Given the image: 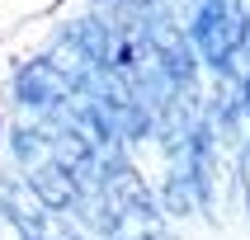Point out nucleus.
Instances as JSON below:
<instances>
[{
  "instance_id": "1",
  "label": "nucleus",
  "mask_w": 250,
  "mask_h": 240,
  "mask_svg": "<svg viewBox=\"0 0 250 240\" xmlns=\"http://www.w3.org/2000/svg\"><path fill=\"white\" fill-rule=\"evenodd\" d=\"M184 38L194 47L198 66L227 75L231 61L250 47V10L246 0H184L180 10Z\"/></svg>"
},
{
  "instance_id": "2",
  "label": "nucleus",
  "mask_w": 250,
  "mask_h": 240,
  "mask_svg": "<svg viewBox=\"0 0 250 240\" xmlns=\"http://www.w3.org/2000/svg\"><path fill=\"white\" fill-rule=\"evenodd\" d=\"M71 99H76V90H71L42 56L38 61H24L19 75H14V104L28 109V113H38V118H52L57 109H66Z\"/></svg>"
},
{
  "instance_id": "3",
  "label": "nucleus",
  "mask_w": 250,
  "mask_h": 240,
  "mask_svg": "<svg viewBox=\"0 0 250 240\" xmlns=\"http://www.w3.org/2000/svg\"><path fill=\"white\" fill-rule=\"evenodd\" d=\"M231 184H236V198L250 212V137L236 141V165H231Z\"/></svg>"
},
{
  "instance_id": "4",
  "label": "nucleus",
  "mask_w": 250,
  "mask_h": 240,
  "mask_svg": "<svg viewBox=\"0 0 250 240\" xmlns=\"http://www.w3.org/2000/svg\"><path fill=\"white\" fill-rule=\"evenodd\" d=\"M0 240H28V236H24V226L14 222V212L5 207V203H0Z\"/></svg>"
},
{
  "instance_id": "5",
  "label": "nucleus",
  "mask_w": 250,
  "mask_h": 240,
  "mask_svg": "<svg viewBox=\"0 0 250 240\" xmlns=\"http://www.w3.org/2000/svg\"><path fill=\"white\" fill-rule=\"evenodd\" d=\"M166 240H175V236H166Z\"/></svg>"
}]
</instances>
